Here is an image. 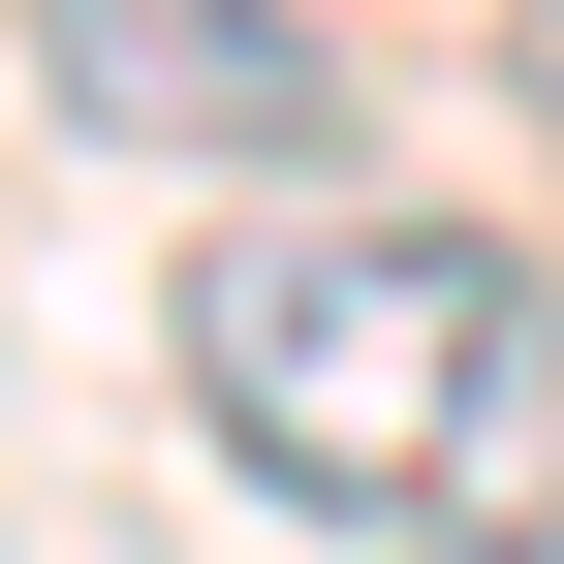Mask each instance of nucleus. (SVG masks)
I'll list each match as a JSON object with an SVG mask.
<instances>
[{"mask_svg":"<svg viewBox=\"0 0 564 564\" xmlns=\"http://www.w3.org/2000/svg\"><path fill=\"white\" fill-rule=\"evenodd\" d=\"M158 345H188V408H220L251 502H345V533H533L564 502V282L502 220L251 188Z\"/></svg>","mask_w":564,"mask_h":564,"instance_id":"1","label":"nucleus"},{"mask_svg":"<svg viewBox=\"0 0 564 564\" xmlns=\"http://www.w3.org/2000/svg\"><path fill=\"white\" fill-rule=\"evenodd\" d=\"M32 63H63L95 158H345L314 0H32Z\"/></svg>","mask_w":564,"mask_h":564,"instance_id":"2","label":"nucleus"},{"mask_svg":"<svg viewBox=\"0 0 564 564\" xmlns=\"http://www.w3.org/2000/svg\"><path fill=\"white\" fill-rule=\"evenodd\" d=\"M502 32H533V126H564V0H502Z\"/></svg>","mask_w":564,"mask_h":564,"instance_id":"3","label":"nucleus"},{"mask_svg":"<svg viewBox=\"0 0 564 564\" xmlns=\"http://www.w3.org/2000/svg\"><path fill=\"white\" fill-rule=\"evenodd\" d=\"M440 564H564V502H533V533H440Z\"/></svg>","mask_w":564,"mask_h":564,"instance_id":"4","label":"nucleus"}]
</instances>
